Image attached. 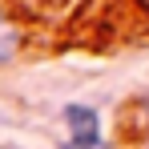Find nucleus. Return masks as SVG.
I'll return each instance as SVG.
<instances>
[{
  "label": "nucleus",
  "mask_w": 149,
  "mask_h": 149,
  "mask_svg": "<svg viewBox=\"0 0 149 149\" xmlns=\"http://www.w3.org/2000/svg\"><path fill=\"white\" fill-rule=\"evenodd\" d=\"M65 121H69V149H101V117L89 105H65Z\"/></svg>",
  "instance_id": "nucleus-1"
},
{
  "label": "nucleus",
  "mask_w": 149,
  "mask_h": 149,
  "mask_svg": "<svg viewBox=\"0 0 149 149\" xmlns=\"http://www.w3.org/2000/svg\"><path fill=\"white\" fill-rule=\"evenodd\" d=\"M16 49H20V28L12 24L8 16H0V65H4V61H12Z\"/></svg>",
  "instance_id": "nucleus-2"
}]
</instances>
